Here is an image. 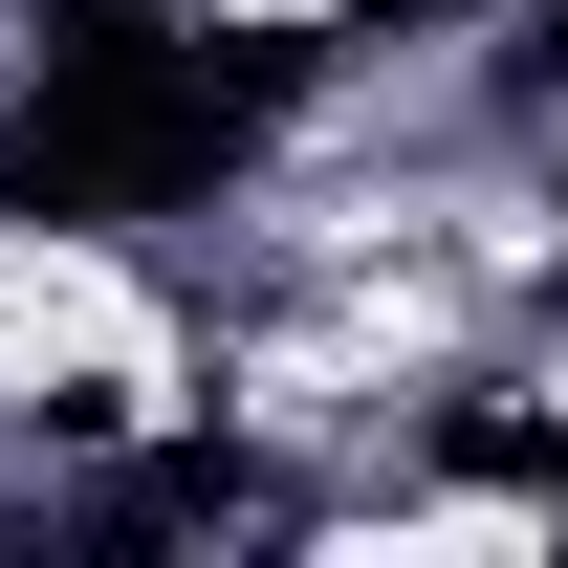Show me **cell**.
Masks as SVG:
<instances>
[{
	"mask_svg": "<svg viewBox=\"0 0 568 568\" xmlns=\"http://www.w3.org/2000/svg\"><path fill=\"white\" fill-rule=\"evenodd\" d=\"M547 503H568V437H547Z\"/></svg>",
	"mask_w": 568,
	"mask_h": 568,
	"instance_id": "obj_1",
	"label": "cell"
}]
</instances>
